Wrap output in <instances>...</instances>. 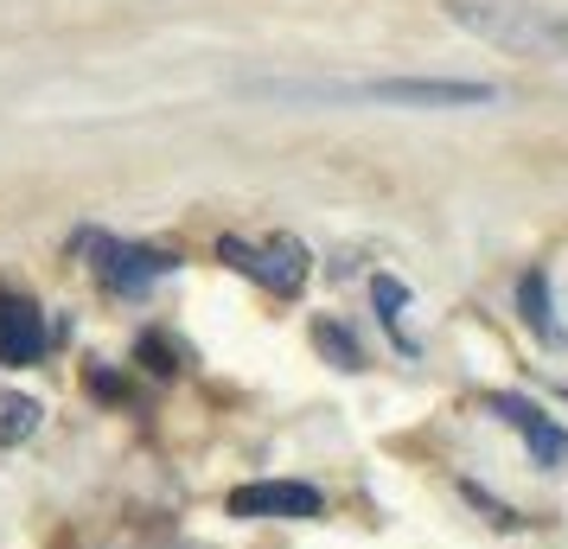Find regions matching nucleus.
Returning a JSON list of instances; mask_svg holds the SVG:
<instances>
[{
	"label": "nucleus",
	"mask_w": 568,
	"mask_h": 549,
	"mask_svg": "<svg viewBox=\"0 0 568 549\" xmlns=\"http://www.w3.org/2000/svg\"><path fill=\"white\" fill-rule=\"evenodd\" d=\"M460 32L517 58H568V13L549 0H440Z\"/></svg>",
	"instance_id": "f257e3e1"
},
{
	"label": "nucleus",
	"mask_w": 568,
	"mask_h": 549,
	"mask_svg": "<svg viewBox=\"0 0 568 549\" xmlns=\"http://www.w3.org/2000/svg\"><path fill=\"white\" fill-rule=\"evenodd\" d=\"M217 256L231 262L236 275H250L256 288L282 294V301H294V294L307 288V243L301 236H268V243H243V236H217Z\"/></svg>",
	"instance_id": "f03ea898"
},
{
	"label": "nucleus",
	"mask_w": 568,
	"mask_h": 549,
	"mask_svg": "<svg viewBox=\"0 0 568 549\" xmlns=\"http://www.w3.org/2000/svg\"><path fill=\"white\" fill-rule=\"evenodd\" d=\"M333 96H364V103H409V109H486L498 103V83L479 78H384V83H352Z\"/></svg>",
	"instance_id": "7ed1b4c3"
},
{
	"label": "nucleus",
	"mask_w": 568,
	"mask_h": 549,
	"mask_svg": "<svg viewBox=\"0 0 568 549\" xmlns=\"http://www.w3.org/2000/svg\"><path fill=\"white\" fill-rule=\"evenodd\" d=\"M83 250H90V268H97V282L115 294H141L154 288L160 275H173L180 256L173 250H154V243H122V236H83Z\"/></svg>",
	"instance_id": "20e7f679"
},
{
	"label": "nucleus",
	"mask_w": 568,
	"mask_h": 549,
	"mask_svg": "<svg viewBox=\"0 0 568 549\" xmlns=\"http://www.w3.org/2000/svg\"><path fill=\"white\" fill-rule=\"evenodd\" d=\"M486 409L498 421H511L517 435H524V447H530V460H537L542 472H562L568 467V428H556V421L542 416L530 396H511V390H491Z\"/></svg>",
	"instance_id": "39448f33"
},
{
	"label": "nucleus",
	"mask_w": 568,
	"mask_h": 549,
	"mask_svg": "<svg viewBox=\"0 0 568 549\" xmlns=\"http://www.w3.org/2000/svg\"><path fill=\"white\" fill-rule=\"evenodd\" d=\"M326 511L320 486L307 479H256V486H236L231 492V518H287V523H307Z\"/></svg>",
	"instance_id": "423d86ee"
},
{
	"label": "nucleus",
	"mask_w": 568,
	"mask_h": 549,
	"mask_svg": "<svg viewBox=\"0 0 568 549\" xmlns=\"http://www.w3.org/2000/svg\"><path fill=\"white\" fill-rule=\"evenodd\" d=\"M45 345H52V326H45V314L32 307L27 294L0 288V365H39L45 358Z\"/></svg>",
	"instance_id": "0eeeda50"
},
{
	"label": "nucleus",
	"mask_w": 568,
	"mask_h": 549,
	"mask_svg": "<svg viewBox=\"0 0 568 549\" xmlns=\"http://www.w3.org/2000/svg\"><path fill=\"white\" fill-rule=\"evenodd\" d=\"M517 314L537 333V345H562V326H556V307H549V275H542V268H530V275L517 282Z\"/></svg>",
	"instance_id": "6e6552de"
},
{
	"label": "nucleus",
	"mask_w": 568,
	"mask_h": 549,
	"mask_svg": "<svg viewBox=\"0 0 568 549\" xmlns=\"http://www.w3.org/2000/svg\"><path fill=\"white\" fill-rule=\"evenodd\" d=\"M371 294H377V314H384V326H389V339H396V352H415L409 326H403V314H409V288H403L396 275H377V282H371Z\"/></svg>",
	"instance_id": "1a4fd4ad"
},
{
	"label": "nucleus",
	"mask_w": 568,
	"mask_h": 549,
	"mask_svg": "<svg viewBox=\"0 0 568 549\" xmlns=\"http://www.w3.org/2000/svg\"><path fill=\"white\" fill-rule=\"evenodd\" d=\"M32 428H39V403L32 396H7L0 403V447H20Z\"/></svg>",
	"instance_id": "9d476101"
},
{
	"label": "nucleus",
	"mask_w": 568,
	"mask_h": 549,
	"mask_svg": "<svg viewBox=\"0 0 568 549\" xmlns=\"http://www.w3.org/2000/svg\"><path fill=\"white\" fill-rule=\"evenodd\" d=\"M313 339H320V352H326V358H333L338 370H364V352L352 345V333H345V326L320 319V326H313Z\"/></svg>",
	"instance_id": "9b49d317"
},
{
	"label": "nucleus",
	"mask_w": 568,
	"mask_h": 549,
	"mask_svg": "<svg viewBox=\"0 0 568 549\" xmlns=\"http://www.w3.org/2000/svg\"><path fill=\"white\" fill-rule=\"evenodd\" d=\"M134 358L154 370V377H173V352H166L160 339H141V345H134Z\"/></svg>",
	"instance_id": "f8f14e48"
},
{
	"label": "nucleus",
	"mask_w": 568,
	"mask_h": 549,
	"mask_svg": "<svg viewBox=\"0 0 568 549\" xmlns=\"http://www.w3.org/2000/svg\"><path fill=\"white\" fill-rule=\"evenodd\" d=\"M90 390H97V396H122V377L97 365V370H90Z\"/></svg>",
	"instance_id": "ddd939ff"
}]
</instances>
